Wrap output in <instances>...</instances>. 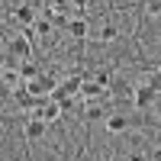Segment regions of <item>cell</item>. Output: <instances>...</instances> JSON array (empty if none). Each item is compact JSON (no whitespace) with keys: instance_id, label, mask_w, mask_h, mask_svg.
Returning a JSON list of instances; mask_svg holds the SVG:
<instances>
[{"instance_id":"1","label":"cell","mask_w":161,"mask_h":161,"mask_svg":"<svg viewBox=\"0 0 161 161\" xmlns=\"http://www.w3.org/2000/svg\"><path fill=\"white\" fill-rule=\"evenodd\" d=\"M132 100H136L139 110H152L155 103H161V90L152 87V84H142V87L136 90V97H132Z\"/></svg>"},{"instance_id":"2","label":"cell","mask_w":161,"mask_h":161,"mask_svg":"<svg viewBox=\"0 0 161 161\" xmlns=\"http://www.w3.org/2000/svg\"><path fill=\"white\" fill-rule=\"evenodd\" d=\"M7 55H13V58H29L32 55V39L29 36H10L7 39Z\"/></svg>"},{"instance_id":"3","label":"cell","mask_w":161,"mask_h":161,"mask_svg":"<svg viewBox=\"0 0 161 161\" xmlns=\"http://www.w3.org/2000/svg\"><path fill=\"white\" fill-rule=\"evenodd\" d=\"M45 129H48V123H45V119L32 116L29 123L23 126V136H26V142H39V139H45Z\"/></svg>"},{"instance_id":"4","label":"cell","mask_w":161,"mask_h":161,"mask_svg":"<svg viewBox=\"0 0 161 161\" xmlns=\"http://www.w3.org/2000/svg\"><path fill=\"white\" fill-rule=\"evenodd\" d=\"M36 19H39V16H36V7L29 3V0L13 10V23H19V26H36Z\"/></svg>"},{"instance_id":"5","label":"cell","mask_w":161,"mask_h":161,"mask_svg":"<svg viewBox=\"0 0 161 161\" xmlns=\"http://www.w3.org/2000/svg\"><path fill=\"white\" fill-rule=\"evenodd\" d=\"M68 36H71V39H77V42H84V39L90 36V23H87L84 16H74V19L68 23Z\"/></svg>"},{"instance_id":"6","label":"cell","mask_w":161,"mask_h":161,"mask_svg":"<svg viewBox=\"0 0 161 161\" xmlns=\"http://www.w3.org/2000/svg\"><path fill=\"white\" fill-rule=\"evenodd\" d=\"M61 113H64V110H61V103H55V100H48L45 106H39V110H32V116L45 119V123H55V119H58Z\"/></svg>"},{"instance_id":"7","label":"cell","mask_w":161,"mask_h":161,"mask_svg":"<svg viewBox=\"0 0 161 161\" xmlns=\"http://www.w3.org/2000/svg\"><path fill=\"white\" fill-rule=\"evenodd\" d=\"M126 129H129V119L123 113H110L106 116V132H110V136H119V132H126Z\"/></svg>"},{"instance_id":"8","label":"cell","mask_w":161,"mask_h":161,"mask_svg":"<svg viewBox=\"0 0 161 161\" xmlns=\"http://www.w3.org/2000/svg\"><path fill=\"white\" fill-rule=\"evenodd\" d=\"M103 84H100V80H93V77H87L84 80V87H80V97H84V100H97V97H103Z\"/></svg>"},{"instance_id":"9","label":"cell","mask_w":161,"mask_h":161,"mask_svg":"<svg viewBox=\"0 0 161 161\" xmlns=\"http://www.w3.org/2000/svg\"><path fill=\"white\" fill-rule=\"evenodd\" d=\"M0 77H3V87H7V90H16L19 80H23L19 68H3V74H0Z\"/></svg>"},{"instance_id":"10","label":"cell","mask_w":161,"mask_h":161,"mask_svg":"<svg viewBox=\"0 0 161 161\" xmlns=\"http://www.w3.org/2000/svg\"><path fill=\"white\" fill-rule=\"evenodd\" d=\"M52 29H55V23H52L48 16H39V19H36V26H32V32H36L39 39H48V36H52Z\"/></svg>"},{"instance_id":"11","label":"cell","mask_w":161,"mask_h":161,"mask_svg":"<svg viewBox=\"0 0 161 161\" xmlns=\"http://www.w3.org/2000/svg\"><path fill=\"white\" fill-rule=\"evenodd\" d=\"M19 74H23V80H32V77H39V74H42V68H39L36 61L23 58V64H19Z\"/></svg>"},{"instance_id":"12","label":"cell","mask_w":161,"mask_h":161,"mask_svg":"<svg viewBox=\"0 0 161 161\" xmlns=\"http://www.w3.org/2000/svg\"><path fill=\"white\" fill-rule=\"evenodd\" d=\"M145 13L148 16H161V0H145Z\"/></svg>"},{"instance_id":"13","label":"cell","mask_w":161,"mask_h":161,"mask_svg":"<svg viewBox=\"0 0 161 161\" xmlns=\"http://www.w3.org/2000/svg\"><path fill=\"white\" fill-rule=\"evenodd\" d=\"M116 36H119V29H116V26H103V29H100V39H103V42H113Z\"/></svg>"},{"instance_id":"14","label":"cell","mask_w":161,"mask_h":161,"mask_svg":"<svg viewBox=\"0 0 161 161\" xmlns=\"http://www.w3.org/2000/svg\"><path fill=\"white\" fill-rule=\"evenodd\" d=\"M103 116H106L103 106H90V110H87V123H90V119H103Z\"/></svg>"},{"instance_id":"15","label":"cell","mask_w":161,"mask_h":161,"mask_svg":"<svg viewBox=\"0 0 161 161\" xmlns=\"http://www.w3.org/2000/svg\"><path fill=\"white\" fill-rule=\"evenodd\" d=\"M93 80H100V84L106 87V84H110V71H97V74H90Z\"/></svg>"},{"instance_id":"16","label":"cell","mask_w":161,"mask_h":161,"mask_svg":"<svg viewBox=\"0 0 161 161\" xmlns=\"http://www.w3.org/2000/svg\"><path fill=\"white\" fill-rule=\"evenodd\" d=\"M148 84H152V87H158V90H161V68H158V71H155V74H152V77H148Z\"/></svg>"},{"instance_id":"17","label":"cell","mask_w":161,"mask_h":161,"mask_svg":"<svg viewBox=\"0 0 161 161\" xmlns=\"http://www.w3.org/2000/svg\"><path fill=\"white\" fill-rule=\"evenodd\" d=\"M129 161H148V155H142V152H132V155H129Z\"/></svg>"},{"instance_id":"18","label":"cell","mask_w":161,"mask_h":161,"mask_svg":"<svg viewBox=\"0 0 161 161\" xmlns=\"http://www.w3.org/2000/svg\"><path fill=\"white\" fill-rule=\"evenodd\" d=\"M71 3H74L77 10H84V7H90V0H71Z\"/></svg>"},{"instance_id":"19","label":"cell","mask_w":161,"mask_h":161,"mask_svg":"<svg viewBox=\"0 0 161 161\" xmlns=\"http://www.w3.org/2000/svg\"><path fill=\"white\" fill-rule=\"evenodd\" d=\"M152 161H161V145H158V148L152 152Z\"/></svg>"},{"instance_id":"20","label":"cell","mask_w":161,"mask_h":161,"mask_svg":"<svg viewBox=\"0 0 161 161\" xmlns=\"http://www.w3.org/2000/svg\"><path fill=\"white\" fill-rule=\"evenodd\" d=\"M103 161H110V158H103Z\"/></svg>"}]
</instances>
